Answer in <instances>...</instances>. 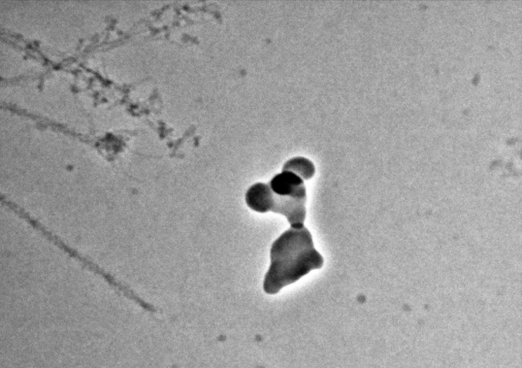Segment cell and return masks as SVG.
Masks as SVG:
<instances>
[{
	"mask_svg": "<svg viewBox=\"0 0 522 368\" xmlns=\"http://www.w3.org/2000/svg\"><path fill=\"white\" fill-rule=\"evenodd\" d=\"M270 258L271 265L264 281V290L270 295L321 269L324 263L305 226L291 227L285 231L272 244Z\"/></svg>",
	"mask_w": 522,
	"mask_h": 368,
	"instance_id": "obj_1",
	"label": "cell"
},
{
	"mask_svg": "<svg viewBox=\"0 0 522 368\" xmlns=\"http://www.w3.org/2000/svg\"><path fill=\"white\" fill-rule=\"evenodd\" d=\"M268 184L273 193L279 196L307 197L304 180L290 172L282 171L274 176Z\"/></svg>",
	"mask_w": 522,
	"mask_h": 368,
	"instance_id": "obj_2",
	"label": "cell"
},
{
	"mask_svg": "<svg viewBox=\"0 0 522 368\" xmlns=\"http://www.w3.org/2000/svg\"><path fill=\"white\" fill-rule=\"evenodd\" d=\"M283 171L295 174L303 180H309L315 174V167L310 160L297 157L288 160L283 167Z\"/></svg>",
	"mask_w": 522,
	"mask_h": 368,
	"instance_id": "obj_3",
	"label": "cell"
}]
</instances>
